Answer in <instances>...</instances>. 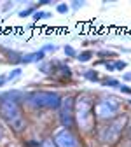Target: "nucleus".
Returning a JSON list of instances; mask_svg holds the SVG:
<instances>
[{"instance_id":"obj_3","label":"nucleus","mask_w":131,"mask_h":147,"mask_svg":"<svg viewBox=\"0 0 131 147\" xmlns=\"http://www.w3.org/2000/svg\"><path fill=\"white\" fill-rule=\"evenodd\" d=\"M119 112V103L117 100L114 98H105V100H100L96 105H95V114L98 119H114Z\"/></svg>"},{"instance_id":"obj_12","label":"nucleus","mask_w":131,"mask_h":147,"mask_svg":"<svg viewBox=\"0 0 131 147\" xmlns=\"http://www.w3.org/2000/svg\"><path fill=\"white\" fill-rule=\"evenodd\" d=\"M19 74H21V70H19V68H16L12 74H9V76H7V79H14V77H17V76H19Z\"/></svg>"},{"instance_id":"obj_17","label":"nucleus","mask_w":131,"mask_h":147,"mask_svg":"<svg viewBox=\"0 0 131 147\" xmlns=\"http://www.w3.org/2000/svg\"><path fill=\"white\" fill-rule=\"evenodd\" d=\"M121 91H122V93H128V95H131V88H128V86H121Z\"/></svg>"},{"instance_id":"obj_15","label":"nucleus","mask_w":131,"mask_h":147,"mask_svg":"<svg viewBox=\"0 0 131 147\" xmlns=\"http://www.w3.org/2000/svg\"><path fill=\"white\" fill-rule=\"evenodd\" d=\"M47 16H51V14H49V12H37V14H35L37 20H39V18H47Z\"/></svg>"},{"instance_id":"obj_16","label":"nucleus","mask_w":131,"mask_h":147,"mask_svg":"<svg viewBox=\"0 0 131 147\" xmlns=\"http://www.w3.org/2000/svg\"><path fill=\"white\" fill-rule=\"evenodd\" d=\"M65 53H67V54H70V56H75V51H73L72 47H65Z\"/></svg>"},{"instance_id":"obj_13","label":"nucleus","mask_w":131,"mask_h":147,"mask_svg":"<svg viewBox=\"0 0 131 147\" xmlns=\"http://www.w3.org/2000/svg\"><path fill=\"white\" fill-rule=\"evenodd\" d=\"M58 12H68V5L67 4H60L58 5Z\"/></svg>"},{"instance_id":"obj_14","label":"nucleus","mask_w":131,"mask_h":147,"mask_svg":"<svg viewBox=\"0 0 131 147\" xmlns=\"http://www.w3.org/2000/svg\"><path fill=\"white\" fill-rule=\"evenodd\" d=\"M116 68L117 70H122V68H126V63L124 61H116Z\"/></svg>"},{"instance_id":"obj_9","label":"nucleus","mask_w":131,"mask_h":147,"mask_svg":"<svg viewBox=\"0 0 131 147\" xmlns=\"http://www.w3.org/2000/svg\"><path fill=\"white\" fill-rule=\"evenodd\" d=\"M105 86H110V88H117V86H119V82H117L116 79H107V81H105Z\"/></svg>"},{"instance_id":"obj_10","label":"nucleus","mask_w":131,"mask_h":147,"mask_svg":"<svg viewBox=\"0 0 131 147\" xmlns=\"http://www.w3.org/2000/svg\"><path fill=\"white\" fill-rule=\"evenodd\" d=\"M86 77H87L89 81H98V74H96V72H87Z\"/></svg>"},{"instance_id":"obj_1","label":"nucleus","mask_w":131,"mask_h":147,"mask_svg":"<svg viewBox=\"0 0 131 147\" xmlns=\"http://www.w3.org/2000/svg\"><path fill=\"white\" fill-rule=\"evenodd\" d=\"M0 116H2L14 131H21L25 128V119L21 116V109L17 105V100L11 95L0 96Z\"/></svg>"},{"instance_id":"obj_11","label":"nucleus","mask_w":131,"mask_h":147,"mask_svg":"<svg viewBox=\"0 0 131 147\" xmlns=\"http://www.w3.org/2000/svg\"><path fill=\"white\" fill-rule=\"evenodd\" d=\"M40 147H58V145H56V144H54L52 140H44Z\"/></svg>"},{"instance_id":"obj_5","label":"nucleus","mask_w":131,"mask_h":147,"mask_svg":"<svg viewBox=\"0 0 131 147\" xmlns=\"http://www.w3.org/2000/svg\"><path fill=\"white\" fill-rule=\"evenodd\" d=\"M124 123H126L124 117H117L114 123H110L108 126H105V130L100 133V140H103V142H114L119 137V133L122 131Z\"/></svg>"},{"instance_id":"obj_2","label":"nucleus","mask_w":131,"mask_h":147,"mask_svg":"<svg viewBox=\"0 0 131 147\" xmlns=\"http://www.w3.org/2000/svg\"><path fill=\"white\" fill-rule=\"evenodd\" d=\"M28 100L35 107H46V109H58L61 105L60 95L52 93V91H33L28 96Z\"/></svg>"},{"instance_id":"obj_7","label":"nucleus","mask_w":131,"mask_h":147,"mask_svg":"<svg viewBox=\"0 0 131 147\" xmlns=\"http://www.w3.org/2000/svg\"><path fill=\"white\" fill-rule=\"evenodd\" d=\"M72 114H73V100L68 96L67 100H63V109H61V121L67 128L72 126V123H73Z\"/></svg>"},{"instance_id":"obj_4","label":"nucleus","mask_w":131,"mask_h":147,"mask_svg":"<svg viewBox=\"0 0 131 147\" xmlns=\"http://www.w3.org/2000/svg\"><path fill=\"white\" fill-rule=\"evenodd\" d=\"M75 117H77V123L81 124V128L87 130L91 126V119H93V114H91V102L84 96L77 98L75 102Z\"/></svg>"},{"instance_id":"obj_6","label":"nucleus","mask_w":131,"mask_h":147,"mask_svg":"<svg viewBox=\"0 0 131 147\" xmlns=\"http://www.w3.org/2000/svg\"><path fill=\"white\" fill-rule=\"evenodd\" d=\"M54 144L58 147H79V142H77V137L73 135L70 130H61L56 133L54 137Z\"/></svg>"},{"instance_id":"obj_8","label":"nucleus","mask_w":131,"mask_h":147,"mask_svg":"<svg viewBox=\"0 0 131 147\" xmlns=\"http://www.w3.org/2000/svg\"><path fill=\"white\" fill-rule=\"evenodd\" d=\"M91 56H93L91 51H84V53H81V56H77V58H79V61H87V60H91Z\"/></svg>"}]
</instances>
